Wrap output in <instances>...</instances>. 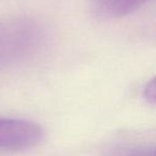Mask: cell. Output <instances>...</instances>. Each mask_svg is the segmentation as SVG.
<instances>
[{
    "label": "cell",
    "instance_id": "6da1fadb",
    "mask_svg": "<svg viewBox=\"0 0 156 156\" xmlns=\"http://www.w3.org/2000/svg\"><path fill=\"white\" fill-rule=\"evenodd\" d=\"M45 40V30L34 18L16 16L0 20V71L32 59Z\"/></svg>",
    "mask_w": 156,
    "mask_h": 156
},
{
    "label": "cell",
    "instance_id": "7a4b0ae2",
    "mask_svg": "<svg viewBox=\"0 0 156 156\" xmlns=\"http://www.w3.org/2000/svg\"><path fill=\"white\" fill-rule=\"evenodd\" d=\"M42 136V127L35 122L0 118V149L32 147L41 141Z\"/></svg>",
    "mask_w": 156,
    "mask_h": 156
},
{
    "label": "cell",
    "instance_id": "3957f363",
    "mask_svg": "<svg viewBox=\"0 0 156 156\" xmlns=\"http://www.w3.org/2000/svg\"><path fill=\"white\" fill-rule=\"evenodd\" d=\"M149 0H91L94 14L98 17L119 18L134 13Z\"/></svg>",
    "mask_w": 156,
    "mask_h": 156
},
{
    "label": "cell",
    "instance_id": "277c9868",
    "mask_svg": "<svg viewBox=\"0 0 156 156\" xmlns=\"http://www.w3.org/2000/svg\"><path fill=\"white\" fill-rule=\"evenodd\" d=\"M143 95L149 103L156 105V76L147 83L143 91Z\"/></svg>",
    "mask_w": 156,
    "mask_h": 156
},
{
    "label": "cell",
    "instance_id": "5b68a950",
    "mask_svg": "<svg viewBox=\"0 0 156 156\" xmlns=\"http://www.w3.org/2000/svg\"><path fill=\"white\" fill-rule=\"evenodd\" d=\"M154 156H156V152H155V154H154Z\"/></svg>",
    "mask_w": 156,
    "mask_h": 156
}]
</instances>
